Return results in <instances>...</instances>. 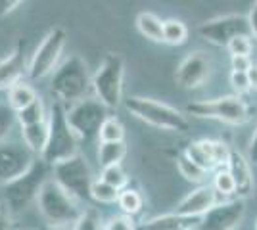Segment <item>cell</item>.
Wrapping results in <instances>:
<instances>
[{"label":"cell","mask_w":257,"mask_h":230,"mask_svg":"<svg viewBox=\"0 0 257 230\" xmlns=\"http://www.w3.org/2000/svg\"><path fill=\"white\" fill-rule=\"evenodd\" d=\"M50 92L56 102L71 106L92 94V73L81 56H69L50 75Z\"/></svg>","instance_id":"6da1fadb"},{"label":"cell","mask_w":257,"mask_h":230,"mask_svg":"<svg viewBox=\"0 0 257 230\" xmlns=\"http://www.w3.org/2000/svg\"><path fill=\"white\" fill-rule=\"evenodd\" d=\"M79 203L81 201L71 196L64 186H60L54 180V176L44 182L37 197V207L41 211L43 219L46 220L48 228L73 226L83 213V207Z\"/></svg>","instance_id":"7a4b0ae2"},{"label":"cell","mask_w":257,"mask_h":230,"mask_svg":"<svg viewBox=\"0 0 257 230\" xmlns=\"http://www.w3.org/2000/svg\"><path fill=\"white\" fill-rule=\"evenodd\" d=\"M48 169H52V167L46 161H43L41 157H37V161L33 163V167L25 175L18 176V178L0 186L4 205H6V211L10 215H20L31 207V203H37L41 188L50 178Z\"/></svg>","instance_id":"3957f363"},{"label":"cell","mask_w":257,"mask_h":230,"mask_svg":"<svg viewBox=\"0 0 257 230\" xmlns=\"http://www.w3.org/2000/svg\"><path fill=\"white\" fill-rule=\"evenodd\" d=\"M125 110L135 115L137 119L144 121L146 125L156 127L160 131H171V132H184L190 131V121L182 113L181 110L173 108L165 102L146 96H128L123 102Z\"/></svg>","instance_id":"277c9868"},{"label":"cell","mask_w":257,"mask_h":230,"mask_svg":"<svg viewBox=\"0 0 257 230\" xmlns=\"http://www.w3.org/2000/svg\"><path fill=\"white\" fill-rule=\"evenodd\" d=\"M123 83H125V58L117 52H107L92 73V94L107 110L121 108L123 100Z\"/></svg>","instance_id":"5b68a950"},{"label":"cell","mask_w":257,"mask_h":230,"mask_svg":"<svg viewBox=\"0 0 257 230\" xmlns=\"http://www.w3.org/2000/svg\"><path fill=\"white\" fill-rule=\"evenodd\" d=\"M48 127H50V134H48V144L46 150L41 155V159L50 165H56L64 159H69L79 153V138L75 132L71 131L67 117H65V106L60 102H54L50 106V113H48Z\"/></svg>","instance_id":"8992f818"},{"label":"cell","mask_w":257,"mask_h":230,"mask_svg":"<svg viewBox=\"0 0 257 230\" xmlns=\"http://www.w3.org/2000/svg\"><path fill=\"white\" fill-rule=\"evenodd\" d=\"M186 115L198 119H215L225 125L240 127L249 121V106L240 94H226L213 100H196L186 106Z\"/></svg>","instance_id":"52a82bcc"},{"label":"cell","mask_w":257,"mask_h":230,"mask_svg":"<svg viewBox=\"0 0 257 230\" xmlns=\"http://www.w3.org/2000/svg\"><path fill=\"white\" fill-rule=\"evenodd\" d=\"M65 117L79 142L88 144L90 140L98 138L100 125L107 117V108L94 94H90L71 106H65Z\"/></svg>","instance_id":"ba28073f"},{"label":"cell","mask_w":257,"mask_h":230,"mask_svg":"<svg viewBox=\"0 0 257 230\" xmlns=\"http://www.w3.org/2000/svg\"><path fill=\"white\" fill-rule=\"evenodd\" d=\"M67 33L64 27H52L43 37V41L35 48L27 64V77L31 81H43L50 77L60 66V60L65 50Z\"/></svg>","instance_id":"9c48e42d"},{"label":"cell","mask_w":257,"mask_h":230,"mask_svg":"<svg viewBox=\"0 0 257 230\" xmlns=\"http://www.w3.org/2000/svg\"><path fill=\"white\" fill-rule=\"evenodd\" d=\"M52 176L60 186H64L81 203L90 199V188L96 178L92 175V169L86 157L81 152L69 159L52 165Z\"/></svg>","instance_id":"30bf717a"},{"label":"cell","mask_w":257,"mask_h":230,"mask_svg":"<svg viewBox=\"0 0 257 230\" xmlns=\"http://www.w3.org/2000/svg\"><path fill=\"white\" fill-rule=\"evenodd\" d=\"M198 35L205 43L226 48L228 43L238 37V35H251L247 16L242 14H226V16H217L204 22L198 27Z\"/></svg>","instance_id":"8fae6325"},{"label":"cell","mask_w":257,"mask_h":230,"mask_svg":"<svg viewBox=\"0 0 257 230\" xmlns=\"http://www.w3.org/2000/svg\"><path fill=\"white\" fill-rule=\"evenodd\" d=\"M35 161L37 155L25 146L23 140L0 142V186L25 175Z\"/></svg>","instance_id":"7c38bea8"},{"label":"cell","mask_w":257,"mask_h":230,"mask_svg":"<svg viewBox=\"0 0 257 230\" xmlns=\"http://www.w3.org/2000/svg\"><path fill=\"white\" fill-rule=\"evenodd\" d=\"M246 217V197H232L215 203L200 217L196 230H236Z\"/></svg>","instance_id":"4fadbf2b"},{"label":"cell","mask_w":257,"mask_h":230,"mask_svg":"<svg viewBox=\"0 0 257 230\" xmlns=\"http://www.w3.org/2000/svg\"><path fill=\"white\" fill-rule=\"evenodd\" d=\"M213 75V62L207 52L194 50L182 58L175 71V83L184 90H196L204 87Z\"/></svg>","instance_id":"5bb4252c"},{"label":"cell","mask_w":257,"mask_h":230,"mask_svg":"<svg viewBox=\"0 0 257 230\" xmlns=\"http://www.w3.org/2000/svg\"><path fill=\"white\" fill-rule=\"evenodd\" d=\"M230 146L223 140H211V138H200L186 146V155L196 161L200 167H204L207 173L217 171L221 167H226V161L230 157Z\"/></svg>","instance_id":"9a60e30c"},{"label":"cell","mask_w":257,"mask_h":230,"mask_svg":"<svg viewBox=\"0 0 257 230\" xmlns=\"http://www.w3.org/2000/svg\"><path fill=\"white\" fill-rule=\"evenodd\" d=\"M27 64L29 60L25 58V43H20L14 46L10 54L0 60V90H10L14 85L23 81L27 75Z\"/></svg>","instance_id":"2e32d148"},{"label":"cell","mask_w":257,"mask_h":230,"mask_svg":"<svg viewBox=\"0 0 257 230\" xmlns=\"http://www.w3.org/2000/svg\"><path fill=\"white\" fill-rule=\"evenodd\" d=\"M217 190L209 184H200L198 188H194L192 192H188L186 196L182 197L181 201L177 203V213L186 215V217H202L205 215L209 209L213 207L217 201Z\"/></svg>","instance_id":"e0dca14e"},{"label":"cell","mask_w":257,"mask_h":230,"mask_svg":"<svg viewBox=\"0 0 257 230\" xmlns=\"http://www.w3.org/2000/svg\"><path fill=\"white\" fill-rule=\"evenodd\" d=\"M226 169L236 182V197H247L253 192V171H251V161L247 159L238 150H230V157L226 161Z\"/></svg>","instance_id":"ac0fdd59"},{"label":"cell","mask_w":257,"mask_h":230,"mask_svg":"<svg viewBox=\"0 0 257 230\" xmlns=\"http://www.w3.org/2000/svg\"><path fill=\"white\" fill-rule=\"evenodd\" d=\"M198 217H186L181 213H165L139 224V230H196Z\"/></svg>","instance_id":"d6986e66"},{"label":"cell","mask_w":257,"mask_h":230,"mask_svg":"<svg viewBox=\"0 0 257 230\" xmlns=\"http://www.w3.org/2000/svg\"><path fill=\"white\" fill-rule=\"evenodd\" d=\"M22 131V140L25 142V146L31 150L37 157H41L46 150L48 144V134H50V127H48V119L43 123H35V125H25L20 127Z\"/></svg>","instance_id":"ffe728a7"},{"label":"cell","mask_w":257,"mask_h":230,"mask_svg":"<svg viewBox=\"0 0 257 230\" xmlns=\"http://www.w3.org/2000/svg\"><path fill=\"white\" fill-rule=\"evenodd\" d=\"M137 29L139 33L152 43H163V20H160L152 12H140L137 16Z\"/></svg>","instance_id":"44dd1931"},{"label":"cell","mask_w":257,"mask_h":230,"mask_svg":"<svg viewBox=\"0 0 257 230\" xmlns=\"http://www.w3.org/2000/svg\"><path fill=\"white\" fill-rule=\"evenodd\" d=\"M37 98H39L37 88L33 87L31 83H27V81H20L18 85H14L8 90V106L14 111H20L23 108H27Z\"/></svg>","instance_id":"7402d4cb"},{"label":"cell","mask_w":257,"mask_h":230,"mask_svg":"<svg viewBox=\"0 0 257 230\" xmlns=\"http://www.w3.org/2000/svg\"><path fill=\"white\" fill-rule=\"evenodd\" d=\"M127 155V144L125 142H100L98 146V163L100 167H111L119 165Z\"/></svg>","instance_id":"603a6c76"},{"label":"cell","mask_w":257,"mask_h":230,"mask_svg":"<svg viewBox=\"0 0 257 230\" xmlns=\"http://www.w3.org/2000/svg\"><path fill=\"white\" fill-rule=\"evenodd\" d=\"M177 171H179L181 176H184L188 182H194V184H204L207 175H209L204 167H200L196 161H192V159L186 155V152H181L177 155Z\"/></svg>","instance_id":"cb8c5ba5"},{"label":"cell","mask_w":257,"mask_h":230,"mask_svg":"<svg viewBox=\"0 0 257 230\" xmlns=\"http://www.w3.org/2000/svg\"><path fill=\"white\" fill-rule=\"evenodd\" d=\"M48 113L50 110H46V104L44 100L39 96L33 104H29L27 108L16 111L18 115V125L20 127H25V125H35V123H43V121L48 119Z\"/></svg>","instance_id":"d4e9b609"},{"label":"cell","mask_w":257,"mask_h":230,"mask_svg":"<svg viewBox=\"0 0 257 230\" xmlns=\"http://www.w3.org/2000/svg\"><path fill=\"white\" fill-rule=\"evenodd\" d=\"M117 205H119V209H121V213H125L128 217H135V215H139L140 211H142V207H144V197H142V194H140L139 190L127 186L121 190Z\"/></svg>","instance_id":"484cf974"},{"label":"cell","mask_w":257,"mask_h":230,"mask_svg":"<svg viewBox=\"0 0 257 230\" xmlns=\"http://www.w3.org/2000/svg\"><path fill=\"white\" fill-rule=\"evenodd\" d=\"M100 142H125V127L115 115H107L98 131Z\"/></svg>","instance_id":"4316f807"},{"label":"cell","mask_w":257,"mask_h":230,"mask_svg":"<svg viewBox=\"0 0 257 230\" xmlns=\"http://www.w3.org/2000/svg\"><path fill=\"white\" fill-rule=\"evenodd\" d=\"M188 41V27L181 20H165L163 22V43L169 46H181Z\"/></svg>","instance_id":"83f0119b"},{"label":"cell","mask_w":257,"mask_h":230,"mask_svg":"<svg viewBox=\"0 0 257 230\" xmlns=\"http://www.w3.org/2000/svg\"><path fill=\"white\" fill-rule=\"evenodd\" d=\"M119 194H121V190L107 184L106 180H102V178H96L92 182V188H90V199L96 201V203H104V205L117 203Z\"/></svg>","instance_id":"f1b7e54d"},{"label":"cell","mask_w":257,"mask_h":230,"mask_svg":"<svg viewBox=\"0 0 257 230\" xmlns=\"http://www.w3.org/2000/svg\"><path fill=\"white\" fill-rule=\"evenodd\" d=\"M213 188L217 190V194L223 197L236 196V182H234V178H232V175H230V171H228L226 167H221V169L215 171Z\"/></svg>","instance_id":"f546056e"},{"label":"cell","mask_w":257,"mask_h":230,"mask_svg":"<svg viewBox=\"0 0 257 230\" xmlns=\"http://www.w3.org/2000/svg\"><path fill=\"white\" fill-rule=\"evenodd\" d=\"M100 178L106 180L107 184L115 186L117 190H123V188L128 186V175L127 171L123 169V165H111V167H104L102 173H100Z\"/></svg>","instance_id":"4dcf8cb0"},{"label":"cell","mask_w":257,"mask_h":230,"mask_svg":"<svg viewBox=\"0 0 257 230\" xmlns=\"http://www.w3.org/2000/svg\"><path fill=\"white\" fill-rule=\"evenodd\" d=\"M71 230H104V222H102V217L96 209L86 207L83 209L81 217L75 220Z\"/></svg>","instance_id":"1f68e13d"},{"label":"cell","mask_w":257,"mask_h":230,"mask_svg":"<svg viewBox=\"0 0 257 230\" xmlns=\"http://www.w3.org/2000/svg\"><path fill=\"white\" fill-rule=\"evenodd\" d=\"M18 125V115L8 104H0V142L8 140L10 132Z\"/></svg>","instance_id":"d6a6232c"},{"label":"cell","mask_w":257,"mask_h":230,"mask_svg":"<svg viewBox=\"0 0 257 230\" xmlns=\"http://www.w3.org/2000/svg\"><path fill=\"white\" fill-rule=\"evenodd\" d=\"M251 39H253L251 35H238L228 43L226 50L230 52V56H249L253 52V41Z\"/></svg>","instance_id":"836d02e7"},{"label":"cell","mask_w":257,"mask_h":230,"mask_svg":"<svg viewBox=\"0 0 257 230\" xmlns=\"http://www.w3.org/2000/svg\"><path fill=\"white\" fill-rule=\"evenodd\" d=\"M104 230H139V226L135 224L133 217L121 213V215L109 217V219L104 222Z\"/></svg>","instance_id":"e575fe53"},{"label":"cell","mask_w":257,"mask_h":230,"mask_svg":"<svg viewBox=\"0 0 257 230\" xmlns=\"http://www.w3.org/2000/svg\"><path fill=\"white\" fill-rule=\"evenodd\" d=\"M230 85L236 90V94H246V92L251 90L247 71H230Z\"/></svg>","instance_id":"d590c367"},{"label":"cell","mask_w":257,"mask_h":230,"mask_svg":"<svg viewBox=\"0 0 257 230\" xmlns=\"http://www.w3.org/2000/svg\"><path fill=\"white\" fill-rule=\"evenodd\" d=\"M253 66L251 56H230V67L232 71H247Z\"/></svg>","instance_id":"8d00e7d4"},{"label":"cell","mask_w":257,"mask_h":230,"mask_svg":"<svg viewBox=\"0 0 257 230\" xmlns=\"http://www.w3.org/2000/svg\"><path fill=\"white\" fill-rule=\"evenodd\" d=\"M25 0H0V18H6Z\"/></svg>","instance_id":"74e56055"},{"label":"cell","mask_w":257,"mask_h":230,"mask_svg":"<svg viewBox=\"0 0 257 230\" xmlns=\"http://www.w3.org/2000/svg\"><path fill=\"white\" fill-rule=\"evenodd\" d=\"M247 159L251 161V165H257V127L253 134H251V138H249V144H247Z\"/></svg>","instance_id":"f35d334b"},{"label":"cell","mask_w":257,"mask_h":230,"mask_svg":"<svg viewBox=\"0 0 257 230\" xmlns=\"http://www.w3.org/2000/svg\"><path fill=\"white\" fill-rule=\"evenodd\" d=\"M247 22H249V29H251V37L257 41V0L251 6V10L247 14Z\"/></svg>","instance_id":"ab89813d"},{"label":"cell","mask_w":257,"mask_h":230,"mask_svg":"<svg viewBox=\"0 0 257 230\" xmlns=\"http://www.w3.org/2000/svg\"><path fill=\"white\" fill-rule=\"evenodd\" d=\"M0 230H12V215L0 209Z\"/></svg>","instance_id":"60d3db41"},{"label":"cell","mask_w":257,"mask_h":230,"mask_svg":"<svg viewBox=\"0 0 257 230\" xmlns=\"http://www.w3.org/2000/svg\"><path fill=\"white\" fill-rule=\"evenodd\" d=\"M247 79H249V85H251V88H253V90H257V64H253V66L247 69Z\"/></svg>","instance_id":"b9f144b4"},{"label":"cell","mask_w":257,"mask_h":230,"mask_svg":"<svg viewBox=\"0 0 257 230\" xmlns=\"http://www.w3.org/2000/svg\"><path fill=\"white\" fill-rule=\"evenodd\" d=\"M48 230H65V228H48Z\"/></svg>","instance_id":"7bdbcfd3"},{"label":"cell","mask_w":257,"mask_h":230,"mask_svg":"<svg viewBox=\"0 0 257 230\" xmlns=\"http://www.w3.org/2000/svg\"><path fill=\"white\" fill-rule=\"evenodd\" d=\"M255 230H257V220H255Z\"/></svg>","instance_id":"ee69618b"},{"label":"cell","mask_w":257,"mask_h":230,"mask_svg":"<svg viewBox=\"0 0 257 230\" xmlns=\"http://www.w3.org/2000/svg\"><path fill=\"white\" fill-rule=\"evenodd\" d=\"M12 230H18V228H12Z\"/></svg>","instance_id":"f6af8a7d"}]
</instances>
